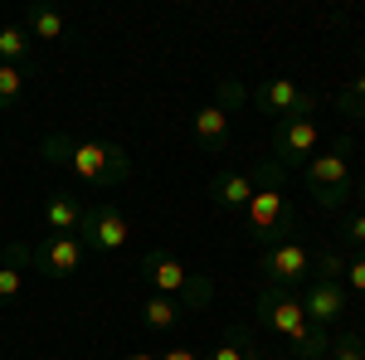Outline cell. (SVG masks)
I'll use <instances>...</instances> for the list:
<instances>
[{
	"label": "cell",
	"mask_w": 365,
	"mask_h": 360,
	"mask_svg": "<svg viewBox=\"0 0 365 360\" xmlns=\"http://www.w3.org/2000/svg\"><path fill=\"white\" fill-rule=\"evenodd\" d=\"M39 156L49 166H63L78 185L98 195H113L117 185L132 180V156L113 137H63V132H54V137L39 141Z\"/></svg>",
	"instance_id": "cell-1"
},
{
	"label": "cell",
	"mask_w": 365,
	"mask_h": 360,
	"mask_svg": "<svg viewBox=\"0 0 365 360\" xmlns=\"http://www.w3.org/2000/svg\"><path fill=\"white\" fill-rule=\"evenodd\" d=\"M253 312H258V326H268V331L278 336L297 360H322V356H327L331 336L307 322V312H302V297H297V292H287V287H268V282H263V292L253 297Z\"/></svg>",
	"instance_id": "cell-2"
},
{
	"label": "cell",
	"mask_w": 365,
	"mask_h": 360,
	"mask_svg": "<svg viewBox=\"0 0 365 360\" xmlns=\"http://www.w3.org/2000/svg\"><path fill=\"white\" fill-rule=\"evenodd\" d=\"M141 277L151 282V292L156 297H170V302H180L185 312H200V307H210L215 297V282L205 273H195L190 263H180L170 249H146L141 253Z\"/></svg>",
	"instance_id": "cell-3"
},
{
	"label": "cell",
	"mask_w": 365,
	"mask_h": 360,
	"mask_svg": "<svg viewBox=\"0 0 365 360\" xmlns=\"http://www.w3.org/2000/svg\"><path fill=\"white\" fill-rule=\"evenodd\" d=\"M351 156H356V141L341 137L302 166V180H307L312 200H317L322 210H341V205L356 195V166H351Z\"/></svg>",
	"instance_id": "cell-4"
},
{
	"label": "cell",
	"mask_w": 365,
	"mask_h": 360,
	"mask_svg": "<svg viewBox=\"0 0 365 360\" xmlns=\"http://www.w3.org/2000/svg\"><path fill=\"white\" fill-rule=\"evenodd\" d=\"M341 273H346V258H336V253H317V273H312V282L297 292L302 297V312H307L312 326H336L341 317L351 312V292H346V282H341Z\"/></svg>",
	"instance_id": "cell-5"
},
{
	"label": "cell",
	"mask_w": 365,
	"mask_h": 360,
	"mask_svg": "<svg viewBox=\"0 0 365 360\" xmlns=\"http://www.w3.org/2000/svg\"><path fill=\"white\" fill-rule=\"evenodd\" d=\"M244 234H249L258 249H268V244H282V239H292L297 234V210H292V200L282 195V180L273 185H258L253 200L244 205Z\"/></svg>",
	"instance_id": "cell-6"
},
{
	"label": "cell",
	"mask_w": 365,
	"mask_h": 360,
	"mask_svg": "<svg viewBox=\"0 0 365 360\" xmlns=\"http://www.w3.org/2000/svg\"><path fill=\"white\" fill-rule=\"evenodd\" d=\"M258 273L268 287H287V292H297V287H307L312 273H317V253H312L307 239H282V244H268V249L258 253Z\"/></svg>",
	"instance_id": "cell-7"
},
{
	"label": "cell",
	"mask_w": 365,
	"mask_h": 360,
	"mask_svg": "<svg viewBox=\"0 0 365 360\" xmlns=\"http://www.w3.org/2000/svg\"><path fill=\"white\" fill-rule=\"evenodd\" d=\"M287 170L278 166V161H258L253 170H234V166H225L215 180H210V205L215 210H225V215H244V205L253 200V190L258 185H273V180H282Z\"/></svg>",
	"instance_id": "cell-8"
},
{
	"label": "cell",
	"mask_w": 365,
	"mask_h": 360,
	"mask_svg": "<svg viewBox=\"0 0 365 360\" xmlns=\"http://www.w3.org/2000/svg\"><path fill=\"white\" fill-rule=\"evenodd\" d=\"M78 239H83V249H88V253H98V258H113V253L127 249V239H132V224H127V215L117 210L113 200H93V205L83 210Z\"/></svg>",
	"instance_id": "cell-9"
},
{
	"label": "cell",
	"mask_w": 365,
	"mask_h": 360,
	"mask_svg": "<svg viewBox=\"0 0 365 360\" xmlns=\"http://www.w3.org/2000/svg\"><path fill=\"white\" fill-rule=\"evenodd\" d=\"M249 103L258 112H268V117H312L317 112V93L302 88L297 78H263V83L249 93Z\"/></svg>",
	"instance_id": "cell-10"
},
{
	"label": "cell",
	"mask_w": 365,
	"mask_h": 360,
	"mask_svg": "<svg viewBox=\"0 0 365 360\" xmlns=\"http://www.w3.org/2000/svg\"><path fill=\"white\" fill-rule=\"evenodd\" d=\"M29 253H34V258H29V268H34V273H44V277H54V282L73 277L78 268H83V258H88V249H83V239H78V234H44Z\"/></svg>",
	"instance_id": "cell-11"
},
{
	"label": "cell",
	"mask_w": 365,
	"mask_h": 360,
	"mask_svg": "<svg viewBox=\"0 0 365 360\" xmlns=\"http://www.w3.org/2000/svg\"><path fill=\"white\" fill-rule=\"evenodd\" d=\"M317 122L312 117H287V122H278V132H273V156L268 161H278L282 170H297L307 166L312 156H317Z\"/></svg>",
	"instance_id": "cell-12"
},
{
	"label": "cell",
	"mask_w": 365,
	"mask_h": 360,
	"mask_svg": "<svg viewBox=\"0 0 365 360\" xmlns=\"http://www.w3.org/2000/svg\"><path fill=\"white\" fill-rule=\"evenodd\" d=\"M229 132H234V117H229L225 108H200L195 122H190V137H195V146H205V151H225L229 146Z\"/></svg>",
	"instance_id": "cell-13"
},
{
	"label": "cell",
	"mask_w": 365,
	"mask_h": 360,
	"mask_svg": "<svg viewBox=\"0 0 365 360\" xmlns=\"http://www.w3.org/2000/svg\"><path fill=\"white\" fill-rule=\"evenodd\" d=\"M34 253L25 249V244H5V253H0V307L20 302V292H25V268Z\"/></svg>",
	"instance_id": "cell-14"
},
{
	"label": "cell",
	"mask_w": 365,
	"mask_h": 360,
	"mask_svg": "<svg viewBox=\"0 0 365 360\" xmlns=\"http://www.w3.org/2000/svg\"><path fill=\"white\" fill-rule=\"evenodd\" d=\"M83 210L88 205L78 195H49V205H44V234H78Z\"/></svg>",
	"instance_id": "cell-15"
},
{
	"label": "cell",
	"mask_w": 365,
	"mask_h": 360,
	"mask_svg": "<svg viewBox=\"0 0 365 360\" xmlns=\"http://www.w3.org/2000/svg\"><path fill=\"white\" fill-rule=\"evenodd\" d=\"M180 322H185V307L170 302V297H156V292H151V297L141 302V326H146V331H175Z\"/></svg>",
	"instance_id": "cell-16"
},
{
	"label": "cell",
	"mask_w": 365,
	"mask_h": 360,
	"mask_svg": "<svg viewBox=\"0 0 365 360\" xmlns=\"http://www.w3.org/2000/svg\"><path fill=\"white\" fill-rule=\"evenodd\" d=\"M20 25H25L29 39H44V44H58V39L68 34V20H63L58 10H49V5H34V10H29Z\"/></svg>",
	"instance_id": "cell-17"
},
{
	"label": "cell",
	"mask_w": 365,
	"mask_h": 360,
	"mask_svg": "<svg viewBox=\"0 0 365 360\" xmlns=\"http://www.w3.org/2000/svg\"><path fill=\"white\" fill-rule=\"evenodd\" d=\"M249 356H253V331L249 326H234V331H225V341L215 351H205L200 360H249Z\"/></svg>",
	"instance_id": "cell-18"
},
{
	"label": "cell",
	"mask_w": 365,
	"mask_h": 360,
	"mask_svg": "<svg viewBox=\"0 0 365 360\" xmlns=\"http://www.w3.org/2000/svg\"><path fill=\"white\" fill-rule=\"evenodd\" d=\"M29 39L25 25H5L0 29V63H15V68H25V58H29Z\"/></svg>",
	"instance_id": "cell-19"
},
{
	"label": "cell",
	"mask_w": 365,
	"mask_h": 360,
	"mask_svg": "<svg viewBox=\"0 0 365 360\" xmlns=\"http://www.w3.org/2000/svg\"><path fill=\"white\" fill-rule=\"evenodd\" d=\"M20 98H25V68L0 63V112H10Z\"/></svg>",
	"instance_id": "cell-20"
},
{
	"label": "cell",
	"mask_w": 365,
	"mask_h": 360,
	"mask_svg": "<svg viewBox=\"0 0 365 360\" xmlns=\"http://www.w3.org/2000/svg\"><path fill=\"white\" fill-rule=\"evenodd\" d=\"M336 108L346 112V117H365V68L351 78V83L341 88V98H336Z\"/></svg>",
	"instance_id": "cell-21"
},
{
	"label": "cell",
	"mask_w": 365,
	"mask_h": 360,
	"mask_svg": "<svg viewBox=\"0 0 365 360\" xmlns=\"http://www.w3.org/2000/svg\"><path fill=\"white\" fill-rule=\"evenodd\" d=\"M244 103H249V88L239 83V78H220V88H215V108H225L229 117H234Z\"/></svg>",
	"instance_id": "cell-22"
},
{
	"label": "cell",
	"mask_w": 365,
	"mask_h": 360,
	"mask_svg": "<svg viewBox=\"0 0 365 360\" xmlns=\"http://www.w3.org/2000/svg\"><path fill=\"white\" fill-rule=\"evenodd\" d=\"M361 356H365V336L346 331V336H336V341L327 346V356H322V360H361Z\"/></svg>",
	"instance_id": "cell-23"
},
{
	"label": "cell",
	"mask_w": 365,
	"mask_h": 360,
	"mask_svg": "<svg viewBox=\"0 0 365 360\" xmlns=\"http://www.w3.org/2000/svg\"><path fill=\"white\" fill-rule=\"evenodd\" d=\"M341 282H346V292H356V297H365V253H351V263H346V273H341Z\"/></svg>",
	"instance_id": "cell-24"
},
{
	"label": "cell",
	"mask_w": 365,
	"mask_h": 360,
	"mask_svg": "<svg viewBox=\"0 0 365 360\" xmlns=\"http://www.w3.org/2000/svg\"><path fill=\"white\" fill-rule=\"evenodd\" d=\"M346 239H351L356 249H365V210H361V215H351V220H346Z\"/></svg>",
	"instance_id": "cell-25"
},
{
	"label": "cell",
	"mask_w": 365,
	"mask_h": 360,
	"mask_svg": "<svg viewBox=\"0 0 365 360\" xmlns=\"http://www.w3.org/2000/svg\"><path fill=\"white\" fill-rule=\"evenodd\" d=\"M161 360H200L195 346H170V351H161Z\"/></svg>",
	"instance_id": "cell-26"
},
{
	"label": "cell",
	"mask_w": 365,
	"mask_h": 360,
	"mask_svg": "<svg viewBox=\"0 0 365 360\" xmlns=\"http://www.w3.org/2000/svg\"><path fill=\"white\" fill-rule=\"evenodd\" d=\"M122 360H161V356H151V351H127Z\"/></svg>",
	"instance_id": "cell-27"
},
{
	"label": "cell",
	"mask_w": 365,
	"mask_h": 360,
	"mask_svg": "<svg viewBox=\"0 0 365 360\" xmlns=\"http://www.w3.org/2000/svg\"><path fill=\"white\" fill-rule=\"evenodd\" d=\"M249 360H273V356H268V351H258V346H253V356Z\"/></svg>",
	"instance_id": "cell-28"
},
{
	"label": "cell",
	"mask_w": 365,
	"mask_h": 360,
	"mask_svg": "<svg viewBox=\"0 0 365 360\" xmlns=\"http://www.w3.org/2000/svg\"><path fill=\"white\" fill-rule=\"evenodd\" d=\"M356 195H361V200H365V175H361V180H356Z\"/></svg>",
	"instance_id": "cell-29"
},
{
	"label": "cell",
	"mask_w": 365,
	"mask_h": 360,
	"mask_svg": "<svg viewBox=\"0 0 365 360\" xmlns=\"http://www.w3.org/2000/svg\"><path fill=\"white\" fill-rule=\"evenodd\" d=\"M361 360H365V356H361Z\"/></svg>",
	"instance_id": "cell-30"
}]
</instances>
